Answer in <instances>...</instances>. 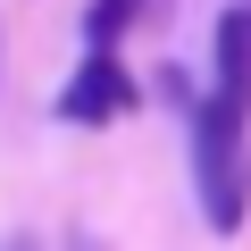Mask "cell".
Returning a JSON list of instances; mask_svg holds the SVG:
<instances>
[{"mask_svg":"<svg viewBox=\"0 0 251 251\" xmlns=\"http://www.w3.org/2000/svg\"><path fill=\"white\" fill-rule=\"evenodd\" d=\"M193 193L218 234H243V218H251V126L243 117L193 109Z\"/></svg>","mask_w":251,"mask_h":251,"instance_id":"6da1fadb","label":"cell"},{"mask_svg":"<svg viewBox=\"0 0 251 251\" xmlns=\"http://www.w3.org/2000/svg\"><path fill=\"white\" fill-rule=\"evenodd\" d=\"M134 109H143V84H134V67H126L117 50H84V67L59 92L67 126H109V117H134Z\"/></svg>","mask_w":251,"mask_h":251,"instance_id":"7a4b0ae2","label":"cell"},{"mask_svg":"<svg viewBox=\"0 0 251 251\" xmlns=\"http://www.w3.org/2000/svg\"><path fill=\"white\" fill-rule=\"evenodd\" d=\"M201 109H218V117H243V126H251V9H226V17H218Z\"/></svg>","mask_w":251,"mask_h":251,"instance_id":"3957f363","label":"cell"},{"mask_svg":"<svg viewBox=\"0 0 251 251\" xmlns=\"http://www.w3.org/2000/svg\"><path fill=\"white\" fill-rule=\"evenodd\" d=\"M0 251H42V243H25V234H17V243H0Z\"/></svg>","mask_w":251,"mask_h":251,"instance_id":"277c9868","label":"cell"},{"mask_svg":"<svg viewBox=\"0 0 251 251\" xmlns=\"http://www.w3.org/2000/svg\"><path fill=\"white\" fill-rule=\"evenodd\" d=\"M67 251H92V243H84V234H75V243H67Z\"/></svg>","mask_w":251,"mask_h":251,"instance_id":"5b68a950","label":"cell"}]
</instances>
